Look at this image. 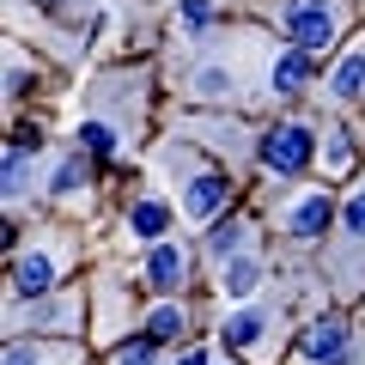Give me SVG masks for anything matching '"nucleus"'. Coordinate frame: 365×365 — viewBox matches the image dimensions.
Here are the masks:
<instances>
[{
	"instance_id": "2",
	"label": "nucleus",
	"mask_w": 365,
	"mask_h": 365,
	"mask_svg": "<svg viewBox=\"0 0 365 365\" xmlns=\"http://www.w3.org/2000/svg\"><path fill=\"white\" fill-rule=\"evenodd\" d=\"M317 153H323V128L304 116H280L268 122V128L256 134V165L268 170L274 182H299L304 170L317 165Z\"/></svg>"
},
{
	"instance_id": "9",
	"label": "nucleus",
	"mask_w": 365,
	"mask_h": 365,
	"mask_svg": "<svg viewBox=\"0 0 365 365\" xmlns=\"http://www.w3.org/2000/svg\"><path fill=\"white\" fill-rule=\"evenodd\" d=\"M189 280H195V244H182V237H158V244H146V256H140V287L146 292H158V299H182Z\"/></svg>"
},
{
	"instance_id": "11",
	"label": "nucleus",
	"mask_w": 365,
	"mask_h": 365,
	"mask_svg": "<svg viewBox=\"0 0 365 365\" xmlns=\"http://www.w3.org/2000/svg\"><path fill=\"white\" fill-rule=\"evenodd\" d=\"M177 134H182V140H195L201 153H207V146H213V153H232L237 165L256 158V134H250L244 122H225V116H189Z\"/></svg>"
},
{
	"instance_id": "24",
	"label": "nucleus",
	"mask_w": 365,
	"mask_h": 365,
	"mask_svg": "<svg viewBox=\"0 0 365 365\" xmlns=\"http://www.w3.org/2000/svg\"><path fill=\"white\" fill-rule=\"evenodd\" d=\"M31 79H37V67H31V55H25V43H6V98H13V104H19V98H25V91H31Z\"/></svg>"
},
{
	"instance_id": "6",
	"label": "nucleus",
	"mask_w": 365,
	"mask_h": 365,
	"mask_svg": "<svg viewBox=\"0 0 365 365\" xmlns=\"http://www.w3.org/2000/svg\"><path fill=\"white\" fill-rule=\"evenodd\" d=\"M79 329H86V299L73 287L43 299H6V335H79Z\"/></svg>"
},
{
	"instance_id": "14",
	"label": "nucleus",
	"mask_w": 365,
	"mask_h": 365,
	"mask_svg": "<svg viewBox=\"0 0 365 365\" xmlns=\"http://www.w3.org/2000/svg\"><path fill=\"white\" fill-rule=\"evenodd\" d=\"M170 220H177V207H170L158 189H140V195L122 207V232H128L134 244H158V237H170Z\"/></svg>"
},
{
	"instance_id": "20",
	"label": "nucleus",
	"mask_w": 365,
	"mask_h": 365,
	"mask_svg": "<svg viewBox=\"0 0 365 365\" xmlns=\"http://www.w3.org/2000/svg\"><path fill=\"white\" fill-rule=\"evenodd\" d=\"M49 201H67V207L91 201V165H86V153L61 158V165L49 170Z\"/></svg>"
},
{
	"instance_id": "12",
	"label": "nucleus",
	"mask_w": 365,
	"mask_h": 365,
	"mask_svg": "<svg viewBox=\"0 0 365 365\" xmlns=\"http://www.w3.org/2000/svg\"><path fill=\"white\" fill-rule=\"evenodd\" d=\"M317 86V55L299 43H280L268 55V98H304Z\"/></svg>"
},
{
	"instance_id": "28",
	"label": "nucleus",
	"mask_w": 365,
	"mask_h": 365,
	"mask_svg": "<svg viewBox=\"0 0 365 365\" xmlns=\"http://www.w3.org/2000/svg\"><path fill=\"white\" fill-rule=\"evenodd\" d=\"M359 13H365V0H359Z\"/></svg>"
},
{
	"instance_id": "21",
	"label": "nucleus",
	"mask_w": 365,
	"mask_h": 365,
	"mask_svg": "<svg viewBox=\"0 0 365 365\" xmlns=\"http://www.w3.org/2000/svg\"><path fill=\"white\" fill-rule=\"evenodd\" d=\"M353 165H359V153H353V134L341 128V122H329V128H323V153H317V170H323V182L353 177Z\"/></svg>"
},
{
	"instance_id": "4",
	"label": "nucleus",
	"mask_w": 365,
	"mask_h": 365,
	"mask_svg": "<svg viewBox=\"0 0 365 365\" xmlns=\"http://www.w3.org/2000/svg\"><path fill=\"white\" fill-rule=\"evenodd\" d=\"M335 220H341V207H335L329 182H292L274 201V232L287 237V244H317V237H329Z\"/></svg>"
},
{
	"instance_id": "25",
	"label": "nucleus",
	"mask_w": 365,
	"mask_h": 365,
	"mask_svg": "<svg viewBox=\"0 0 365 365\" xmlns=\"http://www.w3.org/2000/svg\"><path fill=\"white\" fill-rule=\"evenodd\" d=\"M207 25H213V0H182V6H177V37L182 43L207 37Z\"/></svg>"
},
{
	"instance_id": "16",
	"label": "nucleus",
	"mask_w": 365,
	"mask_h": 365,
	"mask_svg": "<svg viewBox=\"0 0 365 365\" xmlns=\"http://www.w3.org/2000/svg\"><path fill=\"white\" fill-rule=\"evenodd\" d=\"M0 365H86V353L73 341L55 335H6V359Z\"/></svg>"
},
{
	"instance_id": "8",
	"label": "nucleus",
	"mask_w": 365,
	"mask_h": 365,
	"mask_svg": "<svg viewBox=\"0 0 365 365\" xmlns=\"http://www.w3.org/2000/svg\"><path fill=\"white\" fill-rule=\"evenodd\" d=\"M287 365H359V341H353V323L341 311H317L311 323L299 329Z\"/></svg>"
},
{
	"instance_id": "10",
	"label": "nucleus",
	"mask_w": 365,
	"mask_h": 365,
	"mask_svg": "<svg viewBox=\"0 0 365 365\" xmlns=\"http://www.w3.org/2000/svg\"><path fill=\"white\" fill-rule=\"evenodd\" d=\"M237 91H244V61H201L195 73L182 79V98L207 110H232Z\"/></svg>"
},
{
	"instance_id": "23",
	"label": "nucleus",
	"mask_w": 365,
	"mask_h": 365,
	"mask_svg": "<svg viewBox=\"0 0 365 365\" xmlns=\"http://www.w3.org/2000/svg\"><path fill=\"white\" fill-rule=\"evenodd\" d=\"M335 232H341V250H365V182L353 189L347 201H341V220H335Z\"/></svg>"
},
{
	"instance_id": "27",
	"label": "nucleus",
	"mask_w": 365,
	"mask_h": 365,
	"mask_svg": "<svg viewBox=\"0 0 365 365\" xmlns=\"http://www.w3.org/2000/svg\"><path fill=\"white\" fill-rule=\"evenodd\" d=\"M170 365H213V353L201 347V341H189V347H177V359Z\"/></svg>"
},
{
	"instance_id": "3",
	"label": "nucleus",
	"mask_w": 365,
	"mask_h": 365,
	"mask_svg": "<svg viewBox=\"0 0 365 365\" xmlns=\"http://www.w3.org/2000/svg\"><path fill=\"white\" fill-rule=\"evenodd\" d=\"M274 19H280V37L287 43H299L311 55H329L353 25V0H280Z\"/></svg>"
},
{
	"instance_id": "17",
	"label": "nucleus",
	"mask_w": 365,
	"mask_h": 365,
	"mask_svg": "<svg viewBox=\"0 0 365 365\" xmlns=\"http://www.w3.org/2000/svg\"><path fill=\"white\" fill-rule=\"evenodd\" d=\"M262 287H268V256L262 250H244V256H232L220 268V299H232V304L262 299Z\"/></svg>"
},
{
	"instance_id": "5",
	"label": "nucleus",
	"mask_w": 365,
	"mask_h": 365,
	"mask_svg": "<svg viewBox=\"0 0 365 365\" xmlns=\"http://www.w3.org/2000/svg\"><path fill=\"white\" fill-rule=\"evenodd\" d=\"M67 268H73V244L55 232H37L25 250L13 256V280H6V292L13 299H43V292H61Z\"/></svg>"
},
{
	"instance_id": "18",
	"label": "nucleus",
	"mask_w": 365,
	"mask_h": 365,
	"mask_svg": "<svg viewBox=\"0 0 365 365\" xmlns=\"http://www.w3.org/2000/svg\"><path fill=\"white\" fill-rule=\"evenodd\" d=\"M189 329H195V311H189V299H158L153 311L140 317V335H146V341H158V347H177Z\"/></svg>"
},
{
	"instance_id": "15",
	"label": "nucleus",
	"mask_w": 365,
	"mask_h": 365,
	"mask_svg": "<svg viewBox=\"0 0 365 365\" xmlns=\"http://www.w3.org/2000/svg\"><path fill=\"white\" fill-rule=\"evenodd\" d=\"M244 250H256V220H250V213H220V220L207 225V237H201V256H207L213 268H225V262L244 256Z\"/></svg>"
},
{
	"instance_id": "22",
	"label": "nucleus",
	"mask_w": 365,
	"mask_h": 365,
	"mask_svg": "<svg viewBox=\"0 0 365 365\" xmlns=\"http://www.w3.org/2000/svg\"><path fill=\"white\" fill-rule=\"evenodd\" d=\"M116 146H122V122L98 116V110L79 122V153H86V158H116Z\"/></svg>"
},
{
	"instance_id": "1",
	"label": "nucleus",
	"mask_w": 365,
	"mask_h": 365,
	"mask_svg": "<svg viewBox=\"0 0 365 365\" xmlns=\"http://www.w3.org/2000/svg\"><path fill=\"white\" fill-rule=\"evenodd\" d=\"M165 170H170V182H177V207H182V220H195V225H213L225 207H232V195H237V182H232V170L225 165H213L207 153H201L195 140H170L165 153Z\"/></svg>"
},
{
	"instance_id": "7",
	"label": "nucleus",
	"mask_w": 365,
	"mask_h": 365,
	"mask_svg": "<svg viewBox=\"0 0 365 365\" xmlns=\"http://www.w3.org/2000/svg\"><path fill=\"white\" fill-rule=\"evenodd\" d=\"M274 329H287V311L250 299V304H232V317L220 323V341H225V353H237V359L268 365L274 353H280V335H274Z\"/></svg>"
},
{
	"instance_id": "13",
	"label": "nucleus",
	"mask_w": 365,
	"mask_h": 365,
	"mask_svg": "<svg viewBox=\"0 0 365 365\" xmlns=\"http://www.w3.org/2000/svg\"><path fill=\"white\" fill-rule=\"evenodd\" d=\"M37 153H43V134L31 140V128H13V140H6V213H25V195L31 182H37Z\"/></svg>"
},
{
	"instance_id": "26",
	"label": "nucleus",
	"mask_w": 365,
	"mask_h": 365,
	"mask_svg": "<svg viewBox=\"0 0 365 365\" xmlns=\"http://www.w3.org/2000/svg\"><path fill=\"white\" fill-rule=\"evenodd\" d=\"M110 365H158V341H146V335L116 341V347H110Z\"/></svg>"
},
{
	"instance_id": "19",
	"label": "nucleus",
	"mask_w": 365,
	"mask_h": 365,
	"mask_svg": "<svg viewBox=\"0 0 365 365\" xmlns=\"http://www.w3.org/2000/svg\"><path fill=\"white\" fill-rule=\"evenodd\" d=\"M329 98L335 104H359L365 98V43H353V49H341L335 61H329Z\"/></svg>"
}]
</instances>
